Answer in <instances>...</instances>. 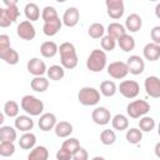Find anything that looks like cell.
Masks as SVG:
<instances>
[{"label":"cell","instance_id":"25","mask_svg":"<svg viewBox=\"0 0 160 160\" xmlns=\"http://www.w3.org/2000/svg\"><path fill=\"white\" fill-rule=\"evenodd\" d=\"M58 49H59V46L56 45V42L49 40V41H44V42L41 44V46H40V52H41V55H42L44 58L50 59V58H54V56L58 54Z\"/></svg>","mask_w":160,"mask_h":160},{"label":"cell","instance_id":"15","mask_svg":"<svg viewBox=\"0 0 160 160\" xmlns=\"http://www.w3.org/2000/svg\"><path fill=\"white\" fill-rule=\"evenodd\" d=\"M79 20H80V12H79L78 8L71 6V8H68L65 10L61 22L68 28H74L79 22Z\"/></svg>","mask_w":160,"mask_h":160},{"label":"cell","instance_id":"4","mask_svg":"<svg viewBox=\"0 0 160 160\" xmlns=\"http://www.w3.org/2000/svg\"><path fill=\"white\" fill-rule=\"evenodd\" d=\"M4 4H5L6 8L4 9L2 16L0 19V28H8V26H10L14 21L18 20V18L20 15V11L18 9V5H16V1L15 0H12V1L5 0Z\"/></svg>","mask_w":160,"mask_h":160},{"label":"cell","instance_id":"14","mask_svg":"<svg viewBox=\"0 0 160 160\" xmlns=\"http://www.w3.org/2000/svg\"><path fill=\"white\" fill-rule=\"evenodd\" d=\"M26 69L28 71L34 75V76H42L45 72H46V65L42 60H40L39 58H32L28 61L26 64Z\"/></svg>","mask_w":160,"mask_h":160},{"label":"cell","instance_id":"32","mask_svg":"<svg viewBox=\"0 0 160 160\" xmlns=\"http://www.w3.org/2000/svg\"><path fill=\"white\" fill-rule=\"evenodd\" d=\"M46 74H48V78L50 80L58 81L65 76V69L61 65H51L50 68L46 69Z\"/></svg>","mask_w":160,"mask_h":160},{"label":"cell","instance_id":"11","mask_svg":"<svg viewBox=\"0 0 160 160\" xmlns=\"http://www.w3.org/2000/svg\"><path fill=\"white\" fill-rule=\"evenodd\" d=\"M144 88L146 94L152 98V99H158L160 98V79L158 76H148L144 81Z\"/></svg>","mask_w":160,"mask_h":160},{"label":"cell","instance_id":"6","mask_svg":"<svg viewBox=\"0 0 160 160\" xmlns=\"http://www.w3.org/2000/svg\"><path fill=\"white\" fill-rule=\"evenodd\" d=\"M150 111V104L146 100H134L128 104L126 112L131 119H140L141 116H145Z\"/></svg>","mask_w":160,"mask_h":160},{"label":"cell","instance_id":"34","mask_svg":"<svg viewBox=\"0 0 160 160\" xmlns=\"http://www.w3.org/2000/svg\"><path fill=\"white\" fill-rule=\"evenodd\" d=\"M155 128V120L151 116H141L139 120V129L141 132H150Z\"/></svg>","mask_w":160,"mask_h":160},{"label":"cell","instance_id":"21","mask_svg":"<svg viewBox=\"0 0 160 160\" xmlns=\"http://www.w3.org/2000/svg\"><path fill=\"white\" fill-rule=\"evenodd\" d=\"M54 131L58 138H61V139L69 138L72 132V125L69 121H59V122H56Z\"/></svg>","mask_w":160,"mask_h":160},{"label":"cell","instance_id":"20","mask_svg":"<svg viewBox=\"0 0 160 160\" xmlns=\"http://www.w3.org/2000/svg\"><path fill=\"white\" fill-rule=\"evenodd\" d=\"M62 26V22L60 20V18H56L54 20H50L48 22H44V26H42V32L46 35V36H54L56 35Z\"/></svg>","mask_w":160,"mask_h":160},{"label":"cell","instance_id":"46","mask_svg":"<svg viewBox=\"0 0 160 160\" xmlns=\"http://www.w3.org/2000/svg\"><path fill=\"white\" fill-rule=\"evenodd\" d=\"M71 158H72V154H70L69 151H66L61 148L56 152V160H71Z\"/></svg>","mask_w":160,"mask_h":160},{"label":"cell","instance_id":"27","mask_svg":"<svg viewBox=\"0 0 160 160\" xmlns=\"http://www.w3.org/2000/svg\"><path fill=\"white\" fill-rule=\"evenodd\" d=\"M118 45L122 51L129 52L135 48V39L130 34H125L118 39Z\"/></svg>","mask_w":160,"mask_h":160},{"label":"cell","instance_id":"23","mask_svg":"<svg viewBox=\"0 0 160 160\" xmlns=\"http://www.w3.org/2000/svg\"><path fill=\"white\" fill-rule=\"evenodd\" d=\"M48 159H49V150L42 145L34 146L28 155V160H48Z\"/></svg>","mask_w":160,"mask_h":160},{"label":"cell","instance_id":"30","mask_svg":"<svg viewBox=\"0 0 160 160\" xmlns=\"http://www.w3.org/2000/svg\"><path fill=\"white\" fill-rule=\"evenodd\" d=\"M116 91H118V86H116V84L114 82V81H111V80H105V81H102L101 84H100V91L99 92H101L104 96H106V98H111V96H114L115 94H116Z\"/></svg>","mask_w":160,"mask_h":160},{"label":"cell","instance_id":"50","mask_svg":"<svg viewBox=\"0 0 160 160\" xmlns=\"http://www.w3.org/2000/svg\"><path fill=\"white\" fill-rule=\"evenodd\" d=\"M91 160H105V159H104L102 156H94Z\"/></svg>","mask_w":160,"mask_h":160},{"label":"cell","instance_id":"35","mask_svg":"<svg viewBox=\"0 0 160 160\" xmlns=\"http://www.w3.org/2000/svg\"><path fill=\"white\" fill-rule=\"evenodd\" d=\"M126 140L129 144L136 145L142 140V132L140 131V129L138 128H131L129 130H126V135H125Z\"/></svg>","mask_w":160,"mask_h":160},{"label":"cell","instance_id":"43","mask_svg":"<svg viewBox=\"0 0 160 160\" xmlns=\"http://www.w3.org/2000/svg\"><path fill=\"white\" fill-rule=\"evenodd\" d=\"M88 159H89V154H88L86 149H84L81 146L72 154V158H71V160H88Z\"/></svg>","mask_w":160,"mask_h":160},{"label":"cell","instance_id":"10","mask_svg":"<svg viewBox=\"0 0 160 160\" xmlns=\"http://www.w3.org/2000/svg\"><path fill=\"white\" fill-rule=\"evenodd\" d=\"M16 34H18V36H19L20 39L26 40V41H30V40H32V39L35 38L36 30H35L32 22H30V21H28V20H24V21H21V22L18 25V28H16Z\"/></svg>","mask_w":160,"mask_h":160},{"label":"cell","instance_id":"45","mask_svg":"<svg viewBox=\"0 0 160 160\" xmlns=\"http://www.w3.org/2000/svg\"><path fill=\"white\" fill-rule=\"evenodd\" d=\"M150 36L154 44L160 45V26H154L150 31Z\"/></svg>","mask_w":160,"mask_h":160},{"label":"cell","instance_id":"28","mask_svg":"<svg viewBox=\"0 0 160 160\" xmlns=\"http://www.w3.org/2000/svg\"><path fill=\"white\" fill-rule=\"evenodd\" d=\"M106 31H108V35L111 36V38L115 39V40H118L120 36H122V35L126 34V30H125L124 25H121L120 22H116V21L110 22Z\"/></svg>","mask_w":160,"mask_h":160},{"label":"cell","instance_id":"26","mask_svg":"<svg viewBox=\"0 0 160 160\" xmlns=\"http://www.w3.org/2000/svg\"><path fill=\"white\" fill-rule=\"evenodd\" d=\"M24 12H25L28 21H30V22L36 21L40 18V9H39L38 4H35V2H28L24 8Z\"/></svg>","mask_w":160,"mask_h":160},{"label":"cell","instance_id":"19","mask_svg":"<svg viewBox=\"0 0 160 160\" xmlns=\"http://www.w3.org/2000/svg\"><path fill=\"white\" fill-rule=\"evenodd\" d=\"M144 58L149 61H156L160 58V45H156L154 42H148L142 49Z\"/></svg>","mask_w":160,"mask_h":160},{"label":"cell","instance_id":"8","mask_svg":"<svg viewBox=\"0 0 160 160\" xmlns=\"http://www.w3.org/2000/svg\"><path fill=\"white\" fill-rule=\"evenodd\" d=\"M105 5H106V12L111 19L118 20L124 15L125 6L122 0H106Z\"/></svg>","mask_w":160,"mask_h":160},{"label":"cell","instance_id":"9","mask_svg":"<svg viewBox=\"0 0 160 160\" xmlns=\"http://www.w3.org/2000/svg\"><path fill=\"white\" fill-rule=\"evenodd\" d=\"M106 69H108V74L112 79H116V80L124 79L129 74L128 65L124 61H114V62H110Z\"/></svg>","mask_w":160,"mask_h":160},{"label":"cell","instance_id":"33","mask_svg":"<svg viewBox=\"0 0 160 160\" xmlns=\"http://www.w3.org/2000/svg\"><path fill=\"white\" fill-rule=\"evenodd\" d=\"M0 59L4 60L9 65H16L19 62V54H18L16 50H14L12 48H10L6 51H4V52L0 54Z\"/></svg>","mask_w":160,"mask_h":160},{"label":"cell","instance_id":"24","mask_svg":"<svg viewBox=\"0 0 160 160\" xmlns=\"http://www.w3.org/2000/svg\"><path fill=\"white\" fill-rule=\"evenodd\" d=\"M36 144V136L32 132H24L19 139V146L24 150H31Z\"/></svg>","mask_w":160,"mask_h":160},{"label":"cell","instance_id":"47","mask_svg":"<svg viewBox=\"0 0 160 160\" xmlns=\"http://www.w3.org/2000/svg\"><path fill=\"white\" fill-rule=\"evenodd\" d=\"M159 150H160V142H158V144L155 145V154H156L158 158H160V151H159Z\"/></svg>","mask_w":160,"mask_h":160},{"label":"cell","instance_id":"29","mask_svg":"<svg viewBox=\"0 0 160 160\" xmlns=\"http://www.w3.org/2000/svg\"><path fill=\"white\" fill-rule=\"evenodd\" d=\"M30 86L36 92H44L49 88V80L44 76H34V79L30 82Z\"/></svg>","mask_w":160,"mask_h":160},{"label":"cell","instance_id":"41","mask_svg":"<svg viewBox=\"0 0 160 160\" xmlns=\"http://www.w3.org/2000/svg\"><path fill=\"white\" fill-rule=\"evenodd\" d=\"M15 154L14 142H0V155L2 158H10Z\"/></svg>","mask_w":160,"mask_h":160},{"label":"cell","instance_id":"37","mask_svg":"<svg viewBox=\"0 0 160 160\" xmlns=\"http://www.w3.org/2000/svg\"><path fill=\"white\" fill-rule=\"evenodd\" d=\"M19 105L14 100H8L4 104V114L9 118H16L19 115Z\"/></svg>","mask_w":160,"mask_h":160},{"label":"cell","instance_id":"17","mask_svg":"<svg viewBox=\"0 0 160 160\" xmlns=\"http://www.w3.org/2000/svg\"><path fill=\"white\" fill-rule=\"evenodd\" d=\"M15 129L22 132H29L34 128V120L29 115H18L14 121Z\"/></svg>","mask_w":160,"mask_h":160},{"label":"cell","instance_id":"18","mask_svg":"<svg viewBox=\"0 0 160 160\" xmlns=\"http://www.w3.org/2000/svg\"><path fill=\"white\" fill-rule=\"evenodd\" d=\"M142 26V19L138 14H130L125 20V30L130 32H138Z\"/></svg>","mask_w":160,"mask_h":160},{"label":"cell","instance_id":"48","mask_svg":"<svg viewBox=\"0 0 160 160\" xmlns=\"http://www.w3.org/2000/svg\"><path fill=\"white\" fill-rule=\"evenodd\" d=\"M4 120H5V116H4V114L0 111V126L2 125V122H4Z\"/></svg>","mask_w":160,"mask_h":160},{"label":"cell","instance_id":"44","mask_svg":"<svg viewBox=\"0 0 160 160\" xmlns=\"http://www.w3.org/2000/svg\"><path fill=\"white\" fill-rule=\"evenodd\" d=\"M10 38L6 34H1L0 35V54L6 51L8 49H10Z\"/></svg>","mask_w":160,"mask_h":160},{"label":"cell","instance_id":"42","mask_svg":"<svg viewBox=\"0 0 160 160\" xmlns=\"http://www.w3.org/2000/svg\"><path fill=\"white\" fill-rule=\"evenodd\" d=\"M116 46V40L112 39L111 36L109 35H104L101 38V48H102V51H112Z\"/></svg>","mask_w":160,"mask_h":160},{"label":"cell","instance_id":"31","mask_svg":"<svg viewBox=\"0 0 160 160\" xmlns=\"http://www.w3.org/2000/svg\"><path fill=\"white\" fill-rule=\"evenodd\" d=\"M111 125L115 130H119V131H122V130H126L129 128V120L125 115L122 114H116L115 116L111 118Z\"/></svg>","mask_w":160,"mask_h":160},{"label":"cell","instance_id":"16","mask_svg":"<svg viewBox=\"0 0 160 160\" xmlns=\"http://www.w3.org/2000/svg\"><path fill=\"white\" fill-rule=\"evenodd\" d=\"M56 122L58 121H56L55 114H52V112H44V114L40 115V119H39L38 125H39L40 130H42V131H50V130H52L55 128Z\"/></svg>","mask_w":160,"mask_h":160},{"label":"cell","instance_id":"39","mask_svg":"<svg viewBox=\"0 0 160 160\" xmlns=\"http://www.w3.org/2000/svg\"><path fill=\"white\" fill-rule=\"evenodd\" d=\"M79 148H80V142H79V140L76 138H68L61 144V149L69 151L70 154H74Z\"/></svg>","mask_w":160,"mask_h":160},{"label":"cell","instance_id":"36","mask_svg":"<svg viewBox=\"0 0 160 160\" xmlns=\"http://www.w3.org/2000/svg\"><path fill=\"white\" fill-rule=\"evenodd\" d=\"M104 34H105V28L100 22H94L88 29V35L92 39H100L104 36Z\"/></svg>","mask_w":160,"mask_h":160},{"label":"cell","instance_id":"1","mask_svg":"<svg viewBox=\"0 0 160 160\" xmlns=\"http://www.w3.org/2000/svg\"><path fill=\"white\" fill-rule=\"evenodd\" d=\"M58 52L60 54V62L64 69L71 70V69L76 68L79 59H78V54H76V49H75L74 44H71L69 41L62 42L59 46Z\"/></svg>","mask_w":160,"mask_h":160},{"label":"cell","instance_id":"38","mask_svg":"<svg viewBox=\"0 0 160 160\" xmlns=\"http://www.w3.org/2000/svg\"><path fill=\"white\" fill-rule=\"evenodd\" d=\"M100 141L101 144L104 145H112L115 141H116V134L114 130H110V129H105L101 131L100 134Z\"/></svg>","mask_w":160,"mask_h":160},{"label":"cell","instance_id":"51","mask_svg":"<svg viewBox=\"0 0 160 160\" xmlns=\"http://www.w3.org/2000/svg\"><path fill=\"white\" fill-rule=\"evenodd\" d=\"M2 12H4V9L0 6V19H1V16H2Z\"/></svg>","mask_w":160,"mask_h":160},{"label":"cell","instance_id":"12","mask_svg":"<svg viewBox=\"0 0 160 160\" xmlns=\"http://www.w3.org/2000/svg\"><path fill=\"white\" fill-rule=\"evenodd\" d=\"M91 119L98 125H106L111 120V114L105 106H98L91 112Z\"/></svg>","mask_w":160,"mask_h":160},{"label":"cell","instance_id":"2","mask_svg":"<svg viewBox=\"0 0 160 160\" xmlns=\"http://www.w3.org/2000/svg\"><path fill=\"white\" fill-rule=\"evenodd\" d=\"M106 62H108V56L105 51L100 49H95L90 52V55L86 59V68L92 72H100L106 68Z\"/></svg>","mask_w":160,"mask_h":160},{"label":"cell","instance_id":"22","mask_svg":"<svg viewBox=\"0 0 160 160\" xmlns=\"http://www.w3.org/2000/svg\"><path fill=\"white\" fill-rule=\"evenodd\" d=\"M16 129L12 126H0V142H14L16 140Z\"/></svg>","mask_w":160,"mask_h":160},{"label":"cell","instance_id":"13","mask_svg":"<svg viewBox=\"0 0 160 160\" xmlns=\"http://www.w3.org/2000/svg\"><path fill=\"white\" fill-rule=\"evenodd\" d=\"M126 65H128L129 72L132 75H140L144 72V69H145V62L139 55L129 56L126 60Z\"/></svg>","mask_w":160,"mask_h":160},{"label":"cell","instance_id":"5","mask_svg":"<svg viewBox=\"0 0 160 160\" xmlns=\"http://www.w3.org/2000/svg\"><path fill=\"white\" fill-rule=\"evenodd\" d=\"M78 100L84 106H94L100 101V92L95 88L84 86L78 92Z\"/></svg>","mask_w":160,"mask_h":160},{"label":"cell","instance_id":"7","mask_svg":"<svg viewBox=\"0 0 160 160\" xmlns=\"http://www.w3.org/2000/svg\"><path fill=\"white\" fill-rule=\"evenodd\" d=\"M119 91L126 99H135L140 92V85L135 80H124L119 85Z\"/></svg>","mask_w":160,"mask_h":160},{"label":"cell","instance_id":"40","mask_svg":"<svg viewBox=\"0 0 160 160\" xmlns=\"http://www.w3.org/2000/svg\"><path fill=\"white\" fill-rule=\"evenodd\" d=\"M41 18H42L44 22H48V21L54 20V19H56L59 16H58V11H56V9L54 6H45L42 9V11H41Z\"/></svg>","mask_w":160,"mask_h":160},{"label":"cell","instance_id":"3","mask_svg":"<svg viewBox=\"0 0 160 160\" xmlns=\"http://www.w3.org/2000/svg\"><path fill=\"white\" fill-rule=\"evenodd\" d=\"M21 109L29 116H39L44 111V102L32 95H24L21 98Z\"/></svg>","mask_w":160,"mask_h":160},{"label":"cell","instance_id":"49","mask_svg":"<svg viewBox=\"0 0 160 160\" xmlns=\"http://www.w3.org/2000/svg\"><path fill=\"white\" fill-rule=\"evenodd\" d=\"M159 10H160V4H158L156 8H155V11H156V16H158V18H160V15H159Z\"/></svg>","mask_w":160,"mask_h":160}]
</instances>
